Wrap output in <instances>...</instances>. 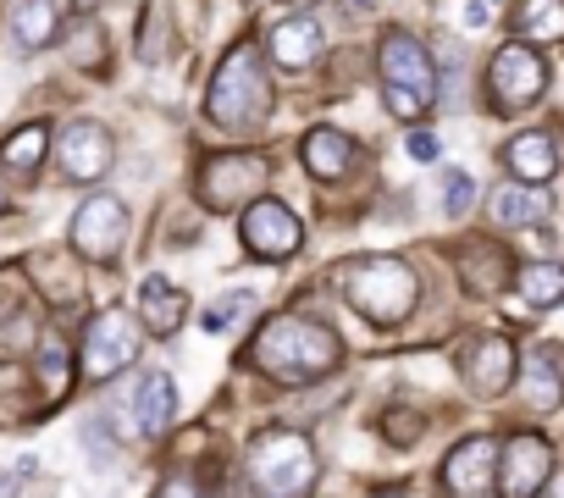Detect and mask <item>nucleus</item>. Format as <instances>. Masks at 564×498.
I'll use <instances>...</instances> for the list:
<instances>
[{
    "instance_id": "1",
    "label": "nucleus",
    "mask_w": 564,
    "mask_h": 498,
    "mask_svg": "<svg viewBox=\"0 0 564 498\" xmlns=\"http://www.w3.org/2000/svg\"><path fill=\"white\" fill-rule=\"evenodd\" d=\"M243 360L260 366L276 382H316V377L338 371L344 338L333 327H322V322H305V316H276V322L260 327V338L249 344Z\"/></svg>"
},
{
    "instance_id": "2",
    "label": "nucleus",
    "mask_w": 564,
    "mask_h": 498,
    "mask_svg": "<svg viewBox=\"0 0 564 498\" xmlns=\"http://www.w3.org/2000/svg\"><path fill=\"white\" fill-rule=\"evenodd\" d=\"M333 283H338V294L366 316V322H377V327H393V322H404L410 311H415V272L404 267V261H393V256H355V261H344L338 272H333Z\"/></svg>"
},
{
    "instance_id": "3",
    "label": "nucleus",
    "mask_w": 564,
    "mask_h": 498,
    "mask_svg": "<svg viewBox=\"0 0 564 498\" xmlns=\"http://www.w3.org/2000/svg\"><path fill=\"white\" fill-rule=\"evenodd\" d=\"M249 481L260 498H305L316 487V448L289 432V426H271V432H254L249 437Z\"/></svg>"
},
{
    "instance_id": "4",
    "label": "nucleus",
    "mask_w": 564,
    "mask_h": 498,
    "mask_svg": "<svg viewBox=\"0 0 564 498\" xmlns=\"http://www.w3.org/2000/svg\"><path fill=\"white\" fill-rule=\"evenodd\" d=\"M265 111H271V89H265V73H260L254 51L249 45L227 51V62L216 67V78L205 89V117L216 128H227V133H249V128L265 122Z\"/></svg>"
},
{
    "instance_id": "5",
    "label": "nucleus",
    "mask_w": 564,
    "mask_h": 498,
    "mask_svg": "<svg viewBox=\"0 0 564 498\" xmlns=\"http://www.w3.org/2000/svg\"><path fill=\"white\" fill-rule=\"evenodd\" d=\"M265 188V161L254 150H221L199 166V199L210 210H238L254 205V194Z\"/></svg>"
},
{
    "instance_id": "6",
    "label": "nucleus",
    "mask_w": 564,
    "mask_h": 498,
    "mask_svg": "<svg viewBox=\"0 0 564 498\" xmlns=\"http://www.w3.org/2000/svg\"><path fill=\"white\" fill-rule=\"evenodd\" d=\"M542 84H547V67H542V56L531 51V45H503L492 62H487V100H492V111H520V106H531L536 95H542Z\"/></svg>"
},
{
    "instance_id": "7",
    "label": "nucleus",
    "mask_w": 564,
    "mask_h": 498,
    "mask_svg": "<svg viewBox=\"0 0 564 498\" xmlns=\"http://www.w3.org/2000/svg\"><path fill=\"white\" fill-rule=\"evenodd\" d=\"M133 360H139V327H133V316L100 311V316L89 322V333H84V371H89L95 382H106V377H117V371L133 366Z\"/></svg>"
},
{
    "instance_id": "8",
    "label": "nucleus",
    "mask_w": 564,
    "mask_h": 498,
    "mask_svg": "<svg viewBox=\"0 0 564 498\" xmlns=\"http://www.w3.org/2000/svg\"><path fill=\"white\" fill-rule=\"evenodd\" d=\"M122 238H128V210L111 194H89L73 216V249L89 261H117L122 256Z\"/></svg>"
},
{
    "instance_id": "9",
    "label": "nucleus",
    "mask_w": 564,
    "mask_h": 498,
    "mask_svg": "<svg viewBox=\"0 0 564 498\" xmlns=\"http://www.w3.org/2000/svg\"><path fill=\"white\" fill-rule=\"evenodd\" d=\"M300 243H305V227H300V216L282 199H254L243 210V249H249V256L282 261V256H294Z\"/></svg>"
},
{
    "instance_id": "10",
    "label": "nucleus",
    "mask_w": 564,
    "mask_h": 498,
    "mask_svg": "<svg viewBox=\"0 0 564 498\" xmlns=\"http://www.w3.org/2000/svg\"><path fill=\"white\" fill-rule=\"evenodd\" d=\"M547 476H553V448H547V437L520 432V437L503 443V459H498V492H503V498H536Z\"/></svg>"
},
{
    "instance_id": "11",
    "label": "nucleus",
    "mask_w": 564,
    "mask_h": 498,
    "mask_svg": "<svg viewBox=\"0 0 564 498\" xmlns=\"http://www.w3.org/2000/svg\"><path fill=\"white\" fill-rule=\"evenodd\" d=\"M56 161H62V172L73 177V183H95V177H106L111 172V128H100V122H67L62 128V139H56Z\"/></svg>"
},
{
    "instance_id": "12",
    "label": "nucleus",
    "mask_w": 564,
    "mask_h": 498,
    "mask_svg": "<svg viewBox=\"0 0 564 498\" xmlns=\"http://www.w3.org/2000/svg\"><path fill=\"white\" fill-rule=\"evenodd\" d=\"M382 84H399V89H415L421 100L437 95V67L426 56V45L404 29H388L382 34Z\"/></svg>"
},
{
    "instance_id": "13",
    "label": "nucleus",
    "mask_w": 564,
    "mask_h": 498,
    "mask_svg": "<svg viewBox=\"0 0 564 498\" xmlns=\"http://www.w3.org/2000/svg\"><path fill=\"white\" fill-rule=\"evenodd\" d=\"M465 382L476 399H498L514 382V344L503 333H487L465 349Z\"/></svg>"
},
{
    "instance_id": "14",
    "label": "nucleus",
    "mask_w": 564,
    "mask_h": 498,
    "mask_svg": "<svg viewBox=\"0 0 564 498\" xmlns=\"http://www.w3.org/2000/svg\"><path fill=\"white\" fill-rule=\"evenodd\" d=\"M492 476H498V443L492 437H465L443 465V487L454 498H481L492 487Z\"/></svg>"
},
{
    "instance_id": "15",
    "label": "nucleus",
    "mask_w": 564,
    "mask_h": 498,
    "mask_svg": "<svg viewBox=\"0 0 564 498\" xmlns=\"http://www.w3.org/2000/svg\"><path fill=\"white\" fill-rule=\"evenodd\" d=\"M520 399L536 415H553L564 404V344H536L520 366Z\"/></svg>"
},
{
    "instance_id": "16",
    "label": "nucleus",
    "mask_w": 564,
    "mask_h": 498,
    "mask_svg": "<svg viewBox=\"0 0 564 498\" xmlns=\"http://www.w3.org/2000/svg\"><path fill=\"white\" fill-rule=\"evenodd\" d=\"M300 161H305L311 177L327 183V177H344V172H349L355 144H349V133H338V128H311L305 144H300Z\"/></svg>"
},
{
    "instance_id": "17",
    "label": "nucleus",
    "mask_w": 564,
    "mask_h": 498,
    "mask_svg": "<svg viewBox=\"0 0 564 498\" xmlns=\"http://www.w3.org/2000/svg\"><path fill=\"white\" fill-rule=\"evenodd\" d=\"M133 415H139V432H144V437H161V432L172 426V415H177V388H172L166 371H144V377H139V404H133Z\"/></svg>"
},
{
    "instance_id": "18",
    "label": "nucleus",
    "mask_w": 564,
    "mask_h": 498,
    "mask_svg": "<svg viewBox=\"0 0 564 498\" xmlns=\"http://www.w3.org/2000/svg\"><path fill=\"white\" fill-rule=\"evenodd\" d=\"M316 56H322V29H316L311 18H289V23H276V34H271V62H276V67L300 73V67H311Z\"/></svg>"
},
{
    "instance_id": "19",
    "label": "nucleus",
    "mask_w": 564,
    "mask_h": 498,
    "mask_svg": "<svg viewBox=\"0 0 564 498\" xmlns=\"http://www.w3.org/2000/svg\"><path fill=\"white\" fill-rule=\"evenodd\" d=\"M459 272H465V283H470L476 294H498V289L514 283V267H509V256H503L498 243H470V249H459Z\"/></svg>"
},
{
    "instance_id": "20",
    "label": "nucleus",
    "mask_w": 564,
    "mask_h": 498,
    "mask_svg": "<svg viewBox=\"0 0 564 498\" xmlns=\"http://www.w3.org/2000/svg\"><path fill=\"white\" fill-rule=\"evenodd\" d=\"M183 311H188V300H183V289H172L166 278H144V283H139V316H144L150 333H161V338L177 333Z\"/></svg>"
},
{
    "instance_id": "21",
    "label": "nucleus",
    "mask_w": 564,
    "mask_h": 498,
    "mask_svg": "<svg viewBox=\"0 0 564 498\" xmlns=\"http://www.w3.org/2000/svg\"><path fill=\"white\" fill-rule=\"evenodd\" d=\"M503 155H509V172L520 183H547L558 172V155H553V139L547 133H520Z\"/></svg>"
},
{
    "instance_id": "22",
    "label": "nucleus",
    "mask_w": 564,
    "mask_h": 498,
    "mask_svg": "<svg viewBox=\"0 0 564 498\" xmlns=\"http://www.w3.org/2000/svg\"><path fill=\"white\" fill-rule=\"evenodd\" d=\"M492 216H498L503 227H542L547 194H542L536 183H509V188L492 194Z\"/></svg>"
},
{
    "instance_id": "23",
    "label": "nucleus",
    "mask_w": 564,
    "mask_h": 498,
    "mask_svg": "<svg viewBox=\"0 0 564 498\" xmlns=\"http://www.w3.org/2000/svg\"><path fill=\"white\" fill-rule=\"evenodd\" d=\"M514 34H520V45L564 40V0H520L514 7Z\"/></svg>"
},
{
    "instance_id": "24",
    "label": "nucleus",
    "mask_w": 564,
    "mask_h": 498,
    "mask_svg": "<svg viewBox=\"0 0 564 498\" xmlns=\"http://www.w3.org/2000/svg\"><path fill=\"white\" fill-rule=\"evenodd\" d=\"M12 34L23 51H40L56 40V0H12Z\"/></svg>"
},
{
    "instance_id": "25",
    "label": "nucleus",
    "mask_w": 564,
    "mask_h": 498,
    "mask_svg": "<svg viewBox=\"0 0 564 498\" xmlns=\"http://www.w3.org/2000/svg\"><path fill=\"white\" fill-rule=\"evenodd\" d=\"M514 283H520V300L536 305V311L564 305V267H558V261H536V267H525Z\"/></svg>"
},
{
    "instance_id": "26",
    "label": "nucleus",
    "mask_w": 564,
    "mask_h": 498,
    "mask_svg": "<svg viewBox=\"0 0 564 498\" xmlns=\"http://www.w3.org/2000/svg\"><path fill=\"white\" fill-rule=\"evenodd\" d=\"M45 150H51L45 122H29V128H18L7 144H0V166H7V172H34L45 161Z\"/></svg>"
},
{
    "instance_id": "27",
    "label": "nucleus",
    "mask_w": 564,
    "mask_h": 498,
    "mask_svg": "<svg viewBox=\"0 0 564 498\" xmlns=\"http://www.w3.org/2000/svg\"><path fill=\"white\" fill-rule=\"evenodd\" d=\"M249 311H254V294H249V289L216 294V300L205 305V333H210V338H221V333H232V327H238Z\"/></svg>"
},
{
    "instance_id": "28",
    "label": "nucleus",
    "mask_w": 564,
    "mask_h": 498,
    "mask_svg": "<svg viewBox=\"0 0 564 498\" xmlns=\"http://www.w3.org/2000/svg\"><path fill=\"white\" fill-rule=\"evenodd\" d=\"M67 382H73V371H67V344H62V338H45V344H40V388H45V399H62Z\"/></svg>"
},
{
    "instance_id": "29",
    "label": "nucleus",
    "mask_w": 564,
    "mask_h": 498,
    "mask_svg": "<svg viewBox=\"0 0 564 498\" xmlns=\"http://www.w3.org/2000/svg\"><path fill=\"white\" fill-rule=\"evenodd\" d=\"M476 205V183H470V172H448L443 177V210L448 216H465Z\"/></svg>"
},
{
    "instance_id": "30",
    "label": "nucleus",
    "mask_w": 564,
    "mask_h": 498,
    "mask_svg": "<svg viewBox=\"0 0 564 498\" xmlns=\"http://www.w3.org/2000/svg\"><path fill=\"white\" fill-rule=\"evenodd\" d=\"M161 45L172 51V23H166L161 12H150V23H144V40H139V56L155 67V62H161Z\"/></svg>"
},
{
    "instance_id": "31",
    "label": "nucleus",
    "mask_w": 564,
    "mask_h": 498,
    "mask_svg": "<svg viewBox=\"0 0 564 498\" xmlns=\"http://www.w3.org/2000/svg\"><path fill=\"white\" fill-rule=\"evenodd\" d=\"M382 95H388V111H393V117H404V122H415V117L426 111V100H421L415 89H399V84H382Z\"/></svg>"
},
{
    "instance_id": "32",
    "label": "nucleus",
    "mask_w": 564,
    "mask_h": 498,
    "mask_svg": "<svg viewBox=\"0 0 564 498\" xmlns=\"http://www.w3.org/2000/svg\"><path fill=\"white\" fill-rule=\"evenodd\" d=\"M404 150H410V161H437V155H443V139L426 133V128H415V133L404 139Z\"/></svg>"
},
{
    "instance_id": "33",
    "label": "nucleus",
    "mask_w": 564,
    "mask_h": 498,
    "mask_svg": "<svg viewBox=\"0 0 564 498\" xmlns=\"http://www.w3.org/2000/svg\"><path fill=\"white\" fill-rule=\"evenodd\" d=\"M459 18H465V29H487V23H492L487 0H465V12H459Z\"/></svg>"
},
{
    "instance_id": "34",
    "label": "nucleus",
    "mask_w": 564,
    "mask_h": 498,
    "mask_svg": "<svg viewBox=\"0 0 564 498\" xmlns=\"http://www.w3.org/2000/svg\"><path fill=\"white\" fill-rule=\"evenodd\" d=\"M155 498H199V492H194V487H188V481H166V487H161V492H155Z\"/></svg>"
},
{
    "instance_id": "35",
    "label": "nucleus",
    "mask_w": 564,
    "mask_h": 498,
    "mask_svg": "<svg viewBox=\"0 0 564 498\" xmlns=\"http://www.w3.org/2000/svg\"><path fill=\"white\" fill-rule=\"evenodd\" d=\"M100 7V0H78V12H95Z\"/></svg>"
},
{
    "instance_id": "36",
    "label": "nucleus",
    "mask_w": 564,
    "mask_h": 498,
    "mask_svg": "<svg viewBox=\"0 0 564 498\" xmlns=\"http://www.w3.org/2000/svg\"><path fill=\"white\" fill-rule=\"evenodd\" d=\"M547 498H564V481H558V487H553V492H547Z\"/></svg>"
},
{
    "instance_id": "37",
    "label": "nucleus",
    "mask_w": 564,
    "mask_h": 498,
    "mask_svg": "<svg viewBox=\"0 0 564 498\" xmlns=\"http://www.w3.org/2000/svg\"><path fill=\"white\" fill-rule=\"evenodd\" d=\"M0 210H7V188H0Z\"/></svg>"
},
{
    "instance_id": "38",
    "label": "nucleus",
    "mask_w": 564,
    "mask_h": 498,
    "mask_svg": "<svg viewBox=\"0 0 564 498\" xmlns=\"http://www.w3.org/2000/svg\"><path fill=\"white\" fill-rule=\"evenodd\" d=\"M294 7H316V0H294Z\"/></svg>"
},
{
    "instance_id": "39",
    "label": "nucleus",
    "mask_w": 564,
    "mask_h": 498,
    "mask_svg": "<svg viewBox=\"0 0 564 498\" xmlns=\"http://www.w3.org/2000/svg\"><path fill=\"white\" fill-rule=\"evenodd\" d=\"M382 498H404V492H382Z\"/></svg>"
}]
</instances>
